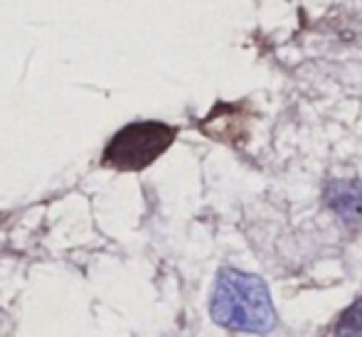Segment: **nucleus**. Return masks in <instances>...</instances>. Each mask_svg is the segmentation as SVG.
I'll use <instances>...</instances> for the list:
<instances>
[{"instance_id":"1","label":"nucleus","mask_w":362,"mask_h":337,"mask_svg":"<svg viewBox=\"0 0 362 337\" xmlns=\"http://www.w3.org/2000/svg\"><path fill=\"white\" fill-rule=\"evenodd\" d=\"M212 318L219 325L244 333H269L276 325L272 298L262 278L224 268L212 293Z\"/></svg>"},{"instance_id":"2","label":"nucleus","mask_w":362,"mask_h":337,"mask_svg":"<svg viewBox=\"0 0 362 337\" xmlns=\"http://www.w3.org/2000/svg\"><path fill=\"white\" fill-rule=\"evenodd\" d=\"M175 141V129L160 121H141L121 129L109 141L101 165L114 170L136 172L151 165Z\"/></svg>"},{"instance_id":"3","label":"nucleus","mask_w":362,"mask_h":337,"mask_svg":"<svg viewBox=\"0 0 362 337\" xmlns=\"http://www.w3.org/2000/svg\"><path fill=\"white\" fill-rule=\"evenodd\" d=\"M328 200L340 214H343V217H348V219H360L362 217V187L338 185V187L330 190Z\"/></svg>"},{"instance_id":"4","label":"nucleus","mask_w":362,"mask_h":337,"mask_svg":"<svg viewBox=\"0 0 362 337\" xmlns=\"http://www.w3.org/2000/svg\"><path fill=\"white\" fill-rule=\"evenodd\" d=\"M335 337H362V300L343 313L335 325Z\"/></svg>"}]
</instances>
